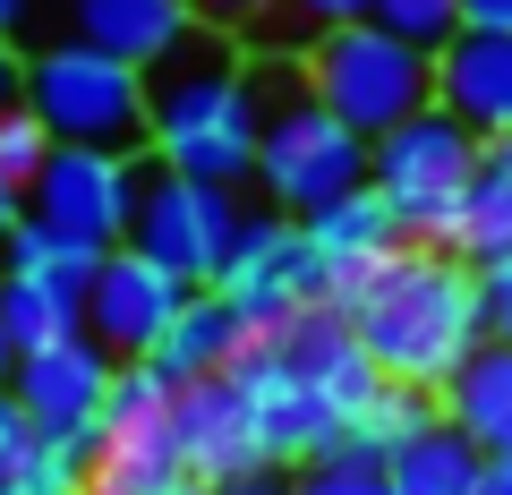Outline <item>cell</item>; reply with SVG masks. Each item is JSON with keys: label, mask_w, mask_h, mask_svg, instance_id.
I'll use <instances>...</instances> for the list:
<instances>
[{"label": "cell", "mask_w": 512, "mask_h": 495, "mask_svg": "<svg viewBox=\"0 0 512 495\" xmlns=\"http://www.w3.org/2000/svg\"><path fill=\"white\" fill-rule=\"evenodd\" d=\"M487 316H495V342L512 350V282H495V291H487Z\"/></svg>", "instance_id": "836d02e7"}, {"label": "cell", "mask_w": 512, "mask_h": 495, "mask_svg": "<svg viewBox=\"0 0 512 495\" xmlns=\"http://www.w3.org/2000/svg\"><path fill=\"white\" fill-rule=\"evenodd\" d=\"M299 231H308V257H316V282H325V299L342 291V282L376 274L393 248H410L402 222H393V205H384L376 188H359V197H342V205H325V214H308Z\"/></svg>", "instance_id": "ac0fdd59"}, {"label": "cell", "mask_w": 512, "mask_h": 495, "mask_svg": "<svg viewBox=\"0 0 512 495\" xmlns=\"http://www.w3.org/2000/svg\"><path fill=\"white\" fill-rule=\"evenodd\" d=\"M26 18H35V0H0V43H18Z\"/></svg>", "instance_id": "d590c367"}, {"label": "cell", "mask_w": 512, "mask_h": 495, "mask_svg": "<svg viewBox=\"0 0 512 495\" xmlns=\"http://www.w3.org/2000/svg\"><path fill=\"white\" fill-rule=\"evenodd\" d=\"M436 111H453L478 146L512 137V35H470L461 26L436 52Z\"/></svg>", "instance_id": "2e32d148"}, {"label": "cell", "mask_w": 512, "mask_h": 495, "mask_svg": "<svg viewBox=\"0 0 512 495\" xmlns=\"http://www.w3.org/2000/svg\"><path fill=\"white\" fill-rule=\"evenodd\" d=\"M154 180V154H94V146H60L52 171L26 188V214L60 239H86V248H128V222L137 197Z\"/></svg>", "instance_id": "ba28073f"}, {"label": "cell", "mask_w": 512, "mask_h": 495, "mask_svg": "<svg viewBox=\"0 0 512 495\" xmlns=\"http://www.w3.org/2000/svg\"><path fill=\"white\" fill-rule=\"evenodd\" d=\"M239 222H248V205H239L231 188L171 180V171L154 163L146 197H137V222H128V248L154 257L163 274H180L188 291H214V274H222V257H231Z\"/></svg>", "instance_id": "52a82bcc"}, {"label": "cell", "mask_w": 512, "mask_h": 495, "mask_svg": "<svg viewBox=\"0 0 512 495\" xmlns=\"http://www.w3.org/2000/svg\"><path fill=\"white\" fill-rule=\"evenodd\" d=\"M478 478H487V453H478L461 427H444V419L384 461V487L393 495H478Z\"/></svg>", "instance_id": "44dd1931"}, {"label": "cell", "mask_w": 512, "mask_h": 495, "mask_svg": "<svg viewBox=\"0 0 512 495\" xmlns=\"http://www.w3.org/2000/svg\"><path fill=\"white\" fill-rule=\"evenodd\" d=\"M487 171H495V180H512V137H504V146H487Z\"/></svg>", "instance_id": "f35d334b"}, {"label": "cell", "mask_w": 512, "mask_h": 495, "mask_svg": "<svg viewBox=\"0 0 512 495\" xmlns=\"http://www.w3.org/2000/svg\"><path fill=\"white\" fill-rule=\"evenodd\" d=\"M367 26H384L393 43H410V52L436 60L444 43L461 35V0H376V18H367Z\"/></svg>", "instance_id": "484cf974"}, {"label": "cell", "mask_w": 512, "mask_h": 495, "mask_svg": "<svg viewBox=\"0 0 512 495\" xmlns=\"http://www.w3.org/2000/svg\"><path fill=\"white\" fill-rule=\"evenodd\" d=\"M478 495H512V453L487 461V478H478Z\"/></svg>", "instance_id": "8d00e7d4"}, {"label": "cell", "mask_w": 512, "mask_h": 495, "mask_svg": "<svg viewBox=\"0 0 512 495\" xmlns=\"http://www.w3.org/2000/svg\"><path fill=\"white\" fill-rule=\"evenodd\" d=\"M248 342H256V333L239 325V308H231L222 291H188V308L171 316V333L146 350V367L163 376L171 393H188V385H214V376H231Z\"/></svg>", "instance_id": "e0dca14e"}, {"label": "cell", "mask_w": 512, "mask_h": 495, "mask_svg": "<svg viewBox=\"0 0 512 495\" xmlns=\"http://www.w3.org/2000/svg\"><path fill=\"white\" fill-rule=\"evenodd\" d=\"M180 308H188V282L163 274L154 257H137V248H111V257L94 265V282H86V333L111 359H146L171 333Z\"/></svg>", "instance_id": "4fadbf2b"}, {"label": "cell", "mask_w": 512, "mask_h": 495, "mask_svg": "<svg viewBox=\"0 0 512 495\" xmlns=\"http://www.w3.org/2000/svg\"><path fill=\"white\" fill-rule=\"evenodd\" d=\"M0 325H9V342L43 350V342H69V333H86V282H60V274H0Z\"/></svg>", "instance_id": "ffe728a7"}, {"label": "cell", "mask_w": 512, "mask_h": 495, "mask_svg": "<svg viewBox=\"0 0 512 495\" xmlns=\"http://www.w3.org/2000/svg\"><path fill=\"white\" fill-rule=\"evenodd\" d=\"M171 427H180V470L197 478V487L239 495V487H256V478H274L265 436H256V419H248V393H239L231 376L188 385L180 402H171Z\"/></svg>", "instance_id": "7c38bea8"}, {"label": "cell", "mask_w": 512, "mask_h": 495, "mask_svg": "<svg viewBox=\"0 0 512 495\" xmlns=\"http://www.w3.org/2000/svg\"><path fill=\"white\" fill-rule=\"evenodd\" d=\"M248 77H256V111H265L256 120V180H248L256 197L291 222L359 197L367 188V137L342 129L308 94V69L299 60H248Z\"/></svg>", "instance_id": "3957f363"}, {"label": "cell", "mask_w": 512, "mask_h": 495, "mask_svg": "<svg viewBox=\"0 0 512 495\" xmlns=\"http://www.w3.org/2000/svg\"><path fill=\"white\" fill-rule=\"evenodd\" d=\"M18 222H26V197L0 180V248H9V231H18Z\"/></svg>", "instance_id": "e575fe53"}, {"label": "cell", "mask_w": 512, "mask_h": 495, "mask_svg": "<svg viewBox=\"0 0 512 495\" xmlns=\"http://www.w3.org/2000/svg\"><path fill=\"white\" fill-rule=\"evenodd\" d=\"M188 9H197V26L222 35V43H248V35H265V26L282 18V0H188Z\"/></svg>", "instance_id": "f1b7e54d"}, {"label": "cell", "mask_w": 512, "mask_h": 495, "mask_svg": "<svg viewBox=\"0 0 512 495\" xmlns=\"http://www.w3.org/2000/svg\"><path fill=\"white\" fill-rule=\"evenodd\" d=\"M333 308L350 316V333L367 342V359L384 367V385L444 393L478 350L495 342L487 282L453 257V248H393L376 274L342 282Z\"/></svg>", "instance_id": "6da1fadb"}, {"label": "cell", "mask_w": 512, "mask_h": 495, "mask_svg": "<svg viewBox=\"0 0 512 495\" xmlns=\"http://www.w3.org/2000/svg\"><path fill=\"white\" fill-rule=\"evenodd\" d=\"M43 453V436H35V419L18 410V393H0V478H18L26 461Z\"/></svg>", "instance_id": "4dcf8cb0"}, {"label": "cell", "mask_w": 512, "mask_h": 495, "mask_svg": "<svg viewBox=\"0 0 512 495\" xmlns=\"http://www.w3.org/2000/svg\"><path fill=\"white\" fill-rule=\"evenodd\" d=\"M26 111L52 129V146L146 154V69L103 60L86 43H35L26 52Z\"/></svg>", "instance_id": "5b68a950"}, {"label": "cell", "mask_w": 512, "mask_h": 495, "mask_svg": "<svg viewBox=\"0 0 512 495\" xmlns=\"http://www.w3.org/2000/svg\"><path fill=\"white\" fill-rule=\"evenodd\" d=\"M52 129H43V120H35V111H0V180H9V188H18V197H26V188H35L43 180V171H52Z\"/></svg>", "instance_id": "4316f807"}, {"label": "cell", "mask_w": 512, "mask_h": 495, "mask_svg": "<svg viewBox=\"0 0 512 495\" xmlns=\"http://www.w3.org/2000/svg\"><path fill=\"white\" fill-rule=\"evenodd\" d=\"M214 291L239 308V325H248V333L291 325L299 308H316V299H325L316 257H308V231H299L291 214H274V205H256V214L239 222V239H231V257H222Z\"/></svg>", "instance_id": "9c48e42d"}, {"label": "cell", "mask_w": 512, "mask_h": 495, "mask_svg": "<svg viewBox=\"0 0 512 495\" xmlns=\"http://www.w3.org/2000/svg\"><path fill=\"white\" fill-rule=\"evenodd\" d=\"M367 18H376V0H282V18L239 43V60H308L316 35H342V26H367Z\"/></svg>", "instance_id": "cb8c5ba5"}, {"label": "cell", "mask_w": 512, "mask_h": 495, "mask_svg": "<svg viewBox=\"0 0 512 495\" xmlns=\"http://www.w3.org/2000/svg\"><path fill=\"white\" fill-rule=\"evenodd\" d=\"M111 248H86V239H60L43 231L35 214L9 231V248H0V274H60V282H94V265H103Z\"/></svg>", "instance_id": "d4e9b609"}, {"label": "cell", "mask_w": 512, "mask_h": 495, "mask_svg": "<svg viewBox=\"0 0 512 495\" xmlns=\"http://www.w3.org/2000/svg\"><path fill=\"white\" fill-rule=\"evenodd\" d=\"M231 385L248 393V419H256V436H265V461H274V478H299V470H316V461L342 453L350 419L308 385V376H291V359H282L274 342H248V350H239Z\"/></svg>", "instance_id": "30bf717a"}, {"label": "cell", "mask_w": 512, "mask_h": 495, "mask_svg": "<svg viewBox=\"0 0 512 495\" xmlns=\"http://www.w3.org/2000/svg\"><path fill=\"white\" fill-rule=\"evenodd\" d=\"M478 171H487V146L461 129L453 111H436V103L410 111L393 137L367 146V188L393 205V222H402L410 248H453Z\"/></svg>", "instance_id": "277c9868"}, {"label": "cell", "mask_w": 512, "mask_h": 495, "mask_svg": "<svg viewBox=\"0 0 512 495\" xmlns=\"http://www.w3.org/2000/svg\"><path fill=\"white\" fill-rule=\"evenodd\" d=\"M256 342H274L282 359H291V376H308L316 393H325L333 410H342L350 427H359V410L384 393V367L367 359V342L350 333V316L333 308V299H316V308H299L291 325H274V333H256Z\"/></svg>", "instance_id": "9a60e30c"}, {"label": "cell", "mask_w": 512, "mask_h": 495, "mask_svg": "<svg viewBox=\"0 0 512 495\" xmlns=\"http://www.w3.org/2000/svg\"><path fill=\"white\" fill-rule=\"evenodd\" d=\"M256 77L239 60V43L197 35L188 52H171L163 69H146V154L171 180L205 188H248L256 180Z\"/></svg>", "instance_id": "7a4b0ae2"}, {"label": "cell", "mask_w": 512, "mask_h": 495, "mask_svg": "<svg viewBox=\"0 0 512 495\" xmlns=\"http://www.w3.org/2000/svg\"><path fill=\"white\" fill-rule=\"evenodd\" d=\"M444 410H436V393H410V385H384L376 402L359 410V427L342 436V453L333 461H367V470H384V461L402 453V444H419L427 427H436Z\"/></svg>", "instance_id": "7402d4cb"}, {"label": "cell", "mask_w": 512, "mask_h": 495, "mask_svg": "<svg viewBox=\"0 0 512 495\" xmlns=\"http://www.w3.org/2000/svg\"><path fill=\"white\" fill-rule=\"evenodd\" d=\"M436 410H444V427H461L487 461H504V453H512V350L487 342L453 385L436 393Z\"/></svg>", "instance_id": "d6986e66"}, {"label": "cell", "mask_w": 512, "mask_h": 495, "mask_svg": "<svg viewBox=\"0 0 512 495\" xmlns=\"http://www.w3.org/2000/svg\"><path fill=\"white\" fill-rule=\"evenodd\" d=\"M461 26L470 35H512V0H461Z\"/></svg>", "instance_id": "1f68e13d"}, {"label": "cell", "mask_w": 512, "mask_h": 495, "mask_svg": "<svg viewBox=\"0 0 512 495\" xmlns=\"http://www.w3.org/2000/svg\"><path fill=\"white\" fill-rule=\"evenodd\" d=\"M18 103H26V52L0 43V111H18Z\"/></svg>", "instance_id": "d6a6232c"}, {"label": "cell", "mask_w": 512, "mask_h": 495, "mask_svg": "<svg viewBox=\"0 0 512 495\" xmlns=\"http://www.w3.org/2000/svg\"><path fill=\"white\" fill-rule=\"evenodd\" d=\"M9 376H18V342H9V325H0V393H9Z\"/></svg>", "instance_id": "74e56055"}, {"label": "cell", "mask_w": 512, "mask_h": 495, "mask_svg": "<svg viewBox=\"0 0 512 495\" xmlns=\"http://www.w3.org/2000/svg\"><path fill=\"white\" fill-rule=\"evenodd\" d=\"M453 257L470 265L478 282H512V180H495V171H478L470 205H461V231H453Z\"/></svg>", "instance_id": "603a6c76"}, {"label": "cell", "mask_w": 512, "mask_h": 495, "mask_svg": "<svg viewBox=\"0 0 512 495\" xmlns=\"http://www.w3.org/2000/svg\"><path fill=\"white\" fill-rule=\"evenodd\" d=\"M291 495H393L384 487V470H367V461H316V470L282 478Z\"/></svg>", "instance_id": "f546056e"}, {"label": "cell", "mask_w": 512, "mask_h": 495, "mask_svg": "<svg viewBox=\"0 0 512 495\" xmlns=\"http://www.w3.org/2000/svg\"><path fill=\"white\" fill-rule=\"evenodd\" d=\"M111 350L94 342V333H69V342H43L18 359V376H9V393H18V410L35 419L43 444H86L103 436V393H111Z\"/></svg>", "instance_id": "8fae6325"}, {"label": "cell", "mask_w": 512, "mask_h": 495, "mask_svg": "<svg viewBox=\"0 0 512 495\" xmlns=\"http://www.w3.org/2000/svg\"><path fill=\"white\" fill-rule=\"evenodd\" d=\"M52 9H60L52 43H86V52L128 60V69H163L171 52L205 35L188 0H52Z\"/></svg>", "instance_id": "5bb4252c"}, {"label": "cell", "mask_w": 512, "mask_h": 495, "mask_svg": "<svg viewBox=\"0 0 512 495\" xmlns=\"http://www.w3.org/2000/svg\"><path fill=\"white\" fill-rule=\"evenodd\" d=\"M299 69H308V94L342 120V129H359L367 146H376V137H393L410 111L436 103V60L410 52V43H393L384 26H342V35H316Z\"/></svg>", "instance_id": "8992f818"}, {"label": "cell", "mask_w": 512, "mask_h": 495, "mask_svg": "<svg viewBox=\"0 0 512 495\" xmlns=\"http://www.w3.org/2000/svg\"><path fill=\"white\" fill-rule=\"evenodd\" d=\"M86 478H94L86 444H43L18 478H0V495H86Z\"/></svg>", "instance_id": "83f0119b"}, {"label": "cell", "mask_w": 512, "mask_h": 495, "mask_svg": "<svg viewBox=\"0 0 512 495\" xmlns=\"http://www.w3.org/2000/svg\"><path fill=\"white\" fill-rule=\"evenodd\" d=\"M239 495H291V487H282V478H256V487H239Z\"/></svg>", "instance_id": "ab89813d"}]
</instances>
